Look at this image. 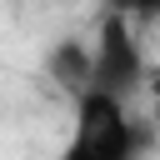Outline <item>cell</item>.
Masks as SVG:
<instances>
[{"label":"cell","instance_id":"obj_2","mask_svg":"<svg viewBox=\"0 0 160 160\" xmlns=\"http://www.w3.org/2000/svg\"><path fill=\"white\" fill-rule=\"evenodd\" d=\"M95 80H90V90H105V95H130L140 80H145V55H140V45H135V35H130V15H120V10H110L105 15V25H100V40H95Z\"/></svg>","mask_w":160,"mask_h":160},{"label":"cell","instance_id":"obj_4","mask_svg":"<svg viewBox=\"0 0 160 160\" xmlns=\"http://www.w3.org/2000/svg\"><path fill=\"white\" fill-rule=\"evenodd\" d=\"M120 15H140V20H160V0H115Z\"/></svg>","mask_w":160,"mask_h":160},{"label":"cell","instance_id":"obj_1","mask_svg":"<svg viewBox=\"0 0 160 160\" xmlns=\"http://www.w3.org/2000/svg\"><path fill=\"white\" fill-rule=\"evenodd\" d=\"M75 130L60 150V160H145L150 150V125H140L120 95L85 90L75 100Z\"/></svg>","mask_w":160,"mask_h":160},{"label":"cell","instance_id":"obj_3","mask_svg":"<svg viewBox=\"0 0 160 160\" xmlns=\"http://www.w3.org/2000/svg\"><path fill=\"white\" fill-rule=\"evenodd\" d=\"M45 70H50V80L65 90V95H85L90 90V80H95V55L80 45V40H60L55 50H50V60H45Z\"/></svg>","mask_w":160,"mask_h":160}]
</instances>
